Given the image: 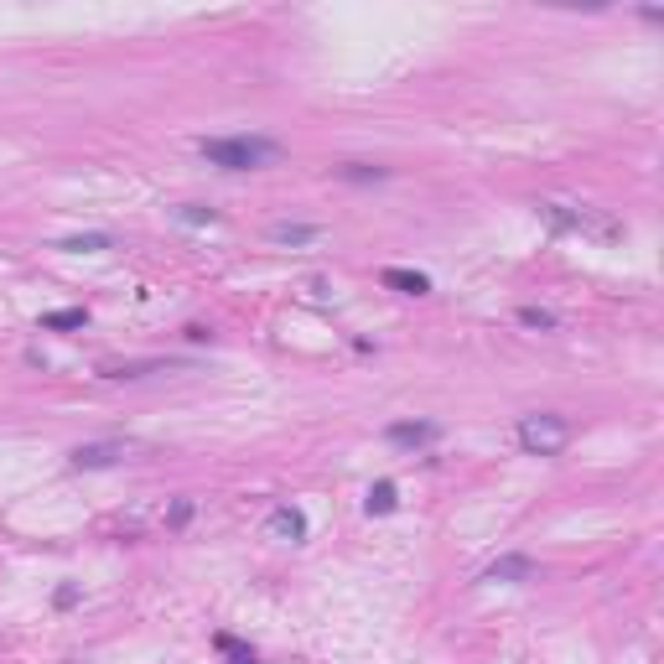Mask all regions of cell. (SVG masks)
Returning a JSON list of instances; mask_svg holds the SVG:
<instances>
[{
    "instance_id": "3",
    "label": "cell",
    "mask_w": 664,
    "mask_h": 664,
    "mask_svg": "<svg viewBox=\"0 0 664 664\" xmlns=\"http://www.w3.org/2000/svg\"><path fill=\"white\" fill-rule=\"evenodd\" d=\"M540 213H545L556 228H592V234H607V239H618L622 234L618 224H602V218H592L586 208H571V203H540Z\"/></svg>"
},
{
    "instance_id": "5",
    "label": "cell",
    "mask_w": 664,
    "mask_h": 664,
    "mask_svg": "<svg viewBox=\"0 0 664 664\" xmlns=\"http://www.w3.org/2000/svg\"><path fill=\"white\" fill-rule=\"evenodd\" d=\"M483 581H509V586H524V581H540V566L530 556H498L488 571H483Z\"/></svg>"
},
{
    "instance_id": "2",
    "label": "cell",
    "mask_w": 664,
    "mask_h": 664,
    "mask_svg": "<svg viewBox=\"0 0 664 664\" xmlns=\"http://www.w3.org/2000/svg\"><path fill=\"white\" fill-rule=\"evenodd\" d=\"M566 441H571L566 415L540 410V415H524V420H519V447L530 456H556V452H566Z\"/></svg>"
},
{
    "instance_id": "6",
    "label": "cell",
    "mask_w": 664,
    "mask_h": 664,
    "mask_svg": "<svg viewBox=\"0 0 664 664\" xmlns=\"http://www.w3.org/2000/svg\"><path fill=\"white\" fill-rule=\"evenodd\" d=\"M317 239H322V228L317 224H270V244L301 249V244H317Z\"/></svg>"
},
{
    "instance_id": "15",
    "label": "cell",
    "mask_w": 664,
    "mask_h": 664,
    "mask_svg": "<svg viewBox=\"0 0 664 664\" xmlns=\"http://www.w3.org/2000/svg\"><path fill=\"white\" fill-rule=\"evenodd\" d=\"M58 249H73V254H83V249H109V234H78V239H62Z\"/></svg>"
},
{
    "instance_id": "18",
    "label": "cell",
    "mask_w": 664,
    "mask_h": 664,
    "mask_svg": "<svg viewBox=\"0 0 664 664\" xmlns=\"http://www.w3.org/2000/svg\"><path fill=\"white\" fill-rule=\"evenodd\" d=\"M187 519H192V503H187V498L182 503H171V524H187Z\"/></svg>"
},
{
    "instance_id": "17",
    "label": "cell",
    "mask_w": 664,
    "mask_h": 664,
    "mask_svg": "<svg viewBox=\"0 0 664 664\" xmlns=\"http://www.w3.org/2000/svg\"><path fill=\"white\" fill-rule=\"evenodd\" d=\"M343 177H353V182H379V177H384V166H348V171H343Z\"/></svg>"
},
{
    "instance_id": "10",
    "label": "cell",
    "mask_w": 664,
    "mask_h": 664,
    "mask_svg": "<svg viewBox=\"0 0 664 664\" xmlns=\"http://www.w3.org/2000/svg\"><path fill=\"white\" fill-rule=\"evenodd\" d=\"M161 369H171V364H161V358H145V364H109V379H141V374H161Z\"/></svg>"
},
{
    "instance_id": "4",
    "label": "cell",
    "mask_w": 664,
    "mask_h": 664,
    "mask_svg": "<svg viewBox=\"0 0 664 664\" xmlns=\"http://www.w3.org/2000/svg\"><path fill=\"white\" fill-rule=\"evenodd\" d=\"M124 452H130L124 441H88V447L73 452V467H78V473H99V467H115Z\"/></svg>"
},
{
    "instance_id": "13",
    "label": "cell",
    "mask_w": 664,
    "mask_h": 664,
    "mask_svg": "<svg viewBox=\"0 0 664 664\" xmlns=\"http://www.w3.org/2000/svg\"><path fill=\"white\" fill-rule=\"evenodd\" d=\"M519 322H524V327L550 332V327H556V311H545V307H519Z\"/></svg>"
},
{
    "instance_id": "9",
    "label": "cell",
    "mask_w": 664,
    "mask_h": 664,
    "mask_svg": "<svg viewBox=\"0 0 664 664\" xmlns=\"http://www.w3.org/2000/svg\"><path fill=\"white\" fill-rule=\"evenodd\" d=\"M270 535L301 540V535H307V519H301V509H275V514H270Z\"/></svg>"
},
{
    "instance_id": "7",
    "label": "cell",
    "mask_w": 664,
    "mask_h": 664,
    "mask_svg": "<svg viewBox=\"0 0 664 664\" xmlns=\"http://www.w3.org/2000/svg\"><path fill=\"white\" fill-rule=\"evenodd\" d=\"M379 281H384L390 290H405V296H426V290H431V281H426L420 270H400V265L379 270Z\"/></svg>"
},
{
    "instance_id": "12",
    "label": "cell",
    "mask_w": 664,
    "mask_h": 664,
    "mask_svg": "<svg viewBox=\"0 0 664 664\" xmlns=\"http://www.w3.org/2000/svg\"><path fill=\"white\" fill-rule=\"evenodd\" d=\"M394 509V483H374L369 488V514H390Z\"/></svg>"
},
{
    "instance_id": "14",
    "label": "cell",
    "mask_w": 664,
    "mask_h": 664,
    "mask_svg": "<svg viewBox=\"0 0 664 664\" xmlns=\"http://www.w3.org/2000/svg\"><path fill=\"white\" fill-rule=\"evenodd\" d=\"M177 218H182V224H218V213L203 208V203H182L177 208Z\"/></svg>"
},
{
    "instance_id": "11",
    "label": "cell",
    "mask_w": 664,
    "mask_h": 664,
    "mask_svg": "<svg viewBox=\"0 0 664 664\" xmlns=\"http://www.w3.org/2000/svg\"><path fill=\"white\" fill-rule=\"evenodd\" d=\"M83 322H88V311H83V307H68V311H47V317H42V327H52V332L83 327Z\"/></svg>"
},
{
    "instance_id": "16",
    "label": "cell",
    "mask_w": 664,
    "mask_h": 664,
    "mask_svg": "<svg viewBox=\"0 0 664 664\" xmlns=\"http://www.w3.org/2000/svg\"><path fill=\"white\" fill-rule=\"evenodd\" d=\"M218 649H228V664H254V654H249V649H239L228 633H218Z\"/></svg>"
},
{
    "instance_id": "1",
    "label": "cell",
    "mask_w": 664,
    "mask_h": 664,
    "mask_svg": "<svg viewBox=\"0 0 664 664\" xmlns=\"http://www.w3.org/2000/svg\"><path fill=\"white\" fill-rule=\"evenodd\" d=\"M198 151L208 166H224V171H254V166L281 161V145L270 135H218V141H203Z\"/></svg>"
},
{
    "instance_id": "8",
    "label": "cell",
    "mask_w": 664,
    "mask_h": 664,
    "mask_svg": "<svg viewBox=\"0 0 664 664\" xmlns=\"http://www.w3.org/2000/svg\"><path fill=\"white\" fill-rule=\"evenodd\" d=\"M390 441L394 447H431L436 426L431 420H400V426H390Z\"/></svg>"
}]
</instances>
